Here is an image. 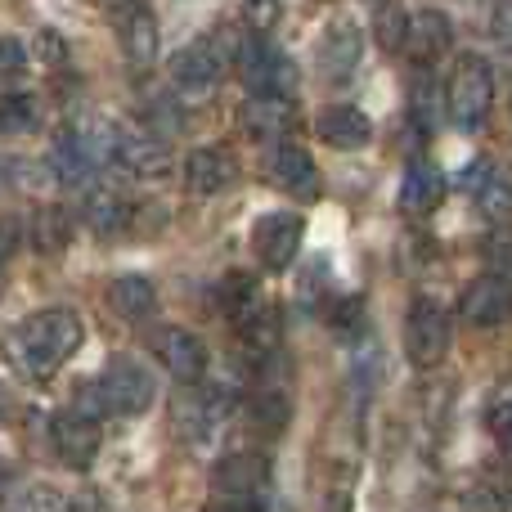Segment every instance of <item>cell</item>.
Masks as SVG:
<instances>
[{
  "mask_svg": "<svg viewBox=\"0 0 512 512\" xmlns=\"http://www.w3.org/2000/svg\"><path fill=\"white\" fill-rule=\"evenodd\" d=\"M234 59H239L243 81L252 90H288V81H292L288 59L279 50H270L265 41H248L243 50H234Z\"/></svg>",
  "mask_w": 512,
  "mask_h": 512,
  "instance_id": "cell-18",
  "label": "cell"
},
{
  "mask_svg": "<svg viewBox=\"0 0 512 512\" xmlns=\"http://www.w3.org/2000/svg\"><path fill=\"white\" fill-rule=\"evenodd\" d=\"M270 171H274V180H279L283 189H292V194H301V198L319 194V167H315V158H310L301 144H292V140L274 144Z\"/></svg>",
  "mask_w": 512,
  "mask_h": 512,
  "instance_id": "cell-19",
  "label": "cell"
},
{
  "mask_svg": "<svg viewBox=\"0 0 512 512\" xmlns=\"http://www.w3.org/2000/svg\"><path fill=\"white\" fill-rule=\"evenodd\" d=\"M153 391H158L153 387V373L144 369L140 360H131V355L113 360L95 382L99 409H104V414H117V418H140L144 409L153 405Z\"/></svg>",
  "mask_w": 512,
  "mask_h": 512,
  "instance_id": "cell-4",
  "label": "cell"
},
{
  "mask_svg": "<svg viewBox=\"0 0 512 512\" xmlns=\"http://www.w3.org/2000/svg\"><path fill=\"white\" fill-rule=\"evenodd\" d=\"M486 423H490V432L499 436V445H508V441H512V409H508V387H499V391H495V400H490V414H486Z\"/></svg>",
  "mask_w": 512,
  "mask_h": 512,
  "instance_id": "cell-29",
  "label": "cell"
},
{
  "mask_svg": "<svg viewBox=\"0 0 512 512\" xmlns=\"http://www.w3.org/2000/svg\"><path fill=\"white\" fill-rule=\"evenodd\" d=\"M432 117H436V86H432V77H423L414 90V122L432 126Z\"/></svg>",
  "mask_w": 512,
  "mask_h": 512,
  "instance_id": "cell-32",
  "label": "cell"
},
{
  "mask_svg": "<svg viewBox=\"0 0 512 512\" xmlns=\"http://www.w3.org/2000/svg\"><path fill=\"white\" fill-rule=\"evenodd\" d=\"M252 423L261 427V432H279V427L288 423V396L265 382V391L252 396Z\"/></svg>",
  "mask_w": 512,
  "mask_h": 512,
  "instance_id": "cell-25",
  "label": "cell"
},
{
  "mask_svg": "<svg viewBox=\"0 0 512 512\" xmlns=\"http://www.w3.org/2000/svg\"><path fill=\"white\" fill-rule=\"evenodd\" d=\"M490 176H495V162H490V158H481V162H472V167H468V176H463V185H468L472 194H477V189L486 185Z\"/></svg>",
  "mask_w": 512,
  "mask_h": 512,
  "instance_id": "cell-34",
  "label": "cell"
},
{
  "mask_svg": "<svg viewBox=\"0 0 512 512\" xmlns=\"http://www.w3.org/2000/svg\"><path fill=\"white\" fill-rule=\"evenodd\" d=\"M153 306H158V292H153V283L140 279V274H122V279L108 283V310H113V315L140 324V319L153 315Z\"/></svg>",
  "mask_w": 512,
  "mask_h": 512,
  "instance_id": "cell-21",
  "label": "cell"
},
{
  "mask_svg": "<svg viewBox=\"0 0 512 512\" xmlns=\"http://www.w3.org/2000/svg\"><path fill=\"white\" fill-rule=\"evenodd\" d=\"M41 59L45 63H63V36L59 32H41Z\"/></svg>",
  "mask_w": 512,
  "mask_h": 512,
  "instance_id": "cell-37",
  "label": "cell"
},
{
  "mask_svg": "<svg viewBox=\"0 0 512 512\" xmlns=\"http://www.w3.org/2000/svg\"><path fill=\"white\" fill-rule=\"evenodd\" d=\"M333 333L342 337V342L364 337V306H360V297H342L333 306Z\"/></svg>",
  "mask_w": 512,
  "mask_h": 512,
  "instance_id": "cell-27",
  "label": "cell"
},
{
  "mask_svg": "<svg viewBox=\"0 0 512 512\" xmlns=\"http://www.w3.org/2000/svg\"><path fill=\"white\" fill-rule=\"evenodd\" d=\"M27 63V45L18 36H0V77H14Z\"/></svg>",
  "mask_w": 512,
  "mask_h": 512,
  "instance_id": "cell-31",
  "label": "cell"
},
{
  "mask_svg": "<svg viewBox=\"0 0 512 512\" xmlns=\"http://www.w3.org/2000/svg\"><path fill=\"white\" fill-rule=\"evenodd\" d=\"M405 23H409V14H400L396 5H387L378 14V45L382 50H400V41H405Z\"/></svg>",
  "mask_w": 512,
  "mask_h": 512,
  "instance_id": "cell-28",
  "label": "cell"
},
{
  "mask_svg": "<svg viewBox=\"0 0 512 512\" xmlns=\"http://www.w3.org/2000/svg\"><path fill=\"white\" fill-rule=\"evenodd\" d=\"M450 337H454V328H450L445 306L441 301H432V297H418L414 310H409V319H405L409 360H414L418 369H436V364L445 360V351H450Z\"/></svg>",
  "mask_w": 512,
  "mask_h": 512,
  "instance_id": "cell-5",
  "label": "cell"
},
{
  "mask_svg": "<svg viewBox=\"0 0 512 512\" xmlns=\"http://www.w3.org/2000/svg\"><path fill=\"white\" fill-rule=\"evenodd\" d=\"M364 59V36L360 27L351 23V18H337V23L324 27V36H319L315 45V68L324 81H346L355 68H360Z\"/></svg>",
  "mask_w": 512,
  "mask_h": 512,
  "instance_id": "cell-10",
  "label": "cell"
},
{
  "mask_svg": "<svg viewBox=\"0 0 512 512\" xmlns=\"http://www.w3.org/2000/svg\"><path fill=\"white\" fill-rule=\"evenodd\" d=\"M508 315V279L504 270H490L463 288V319L472 328H495Z\"/></svg>",
  "mask_w": 512,
  "mask_h": 512,
  "instance_id": "cell-15",
  "label": "cell"
},
{
  "mask_svg": "<svg viewBox=\"0 0 512 512\" xmlns=\"http://www.w3.org/2000/svg\"><path fill=\"white\" fill-rule=\"evenodd\" d=\"M495 108V68L481 54H463L450 72V117L459 131H481Z\"/></svg>",
  "mask_w": 512,
  "mask_h": 512,
  "instance_id": "cell-3",
  "label": "cell"
},
{
  "mask_svg": "<svg viewBox=\"0 0 512 512\" xmlns=\"http://www.w3.org/2000/svg\"><path fill=\"white\" fill-rule=\"evenodd\" d=\"M265 481H270V459H265V454H252V450L230 454V459H221V463L212 468L216 495L230 499V504H239V508L265 504V499H261Z\"/></svg>",
  "mask_w": 512,
  "mask_h": 512,
  "instance_id": "cell-6",
  "label": "cell"
},
{
  "mask_svg": "<svg viewBox=\"0 0 512 512\" xmlns=\"http://www.w3.org/2000/svg\"><path fill=\"white\" fill-rule=\"evenodd\" d=\"M445 198V180L441 171L432 167V162H414V167L405 171V180H400V212L409 216H427L436 212Z\"/></svg>",
  "mask_w": 512,
  "mask_h": 512,
  "instance_id": "cell-20",
  "label": "cell"
},
{
  "mask_svg": "<svg viewBox=\"0 0 512 512\" xmlns=\"http://www.w3.org/2000/svg\"><path fill=\"white\" fill-rule=\"evenodd\" d=\"M41 99L27 95V90H9L0 95V135L5 140H23V135H36L41 131Z\"/></svg>",
  "mask_w": 512,
  "mask_h": 512,
  "instance_id": "cell-22",
  "label": "cell"
},
{
  "mask_svg": "<svg viewBox=\"0 0 512 512\" xmlns=\"http://www.w3.org/2000/svg\"><path fill=\"white\" fill-rule=\"evenodd\" d=\"M301 216L297 212H265L252 225V256L261 270H288L301 252Z\"/></svg>",
  "mask_w": 512,
  "mask_h": 512,
  "instance_id": "cell-7",
  "label": "cell"
},
{
  "mask_svg": "<svg viewBox=\"0 0 512 512\" xmlns=\"http://www.w3.org/2000/svg\"><path fill=\"white\" fill-rule=\"evenodd\" d=\"M81 212H86V225L99 234H113L126 225V203L113 194V189H90L86 203H81Z\"/></svg>",
  "mask_w": 512,
  "mask_h": 512,
  "instance_id": "cell-24",
  "label": "cell"
},
{
  "mask_svg": "<svg viewBox=\"0 0 512 512\" xmlns=\"http://www.w3.org/2000/svg\"><path fill=\"white\" fill-rule=\"evenodd\" d=\"M72 239L68 216L59 207H41L36 212V252H63V243Z\"/></svg>",
  "mask_w": 512,
  "mask_h": 512,
  "instance_id": "cell-26",
  "label": "cell"
},
{
  "mask_svg": "<svg viewBox=\"0 0 512 512\" xmlns=\"http://www.w3.org/2000/svg\"><path fill=\"white\" fill-rule=\"evenodd\" d=\"M463 504H468V508H499V512H504V508H508V499H504V495H495V490H486V486H481V490H472V495L463 499Z\"/></svg>",
  "mask_w": 512,
  "mask_h": 512,
  "instance_id": "cell-35",
  "label": "cell"
},
{
  "mask_svg": "<svg viewBox=\"0 0 512 512\" xmlns=\"http://www.w3.org/2000/svg\"><path fill=\"white\" fill-rule=\"evenodd\" d=\"M122 45L131 54V63H153L158 59V45H162V32H158V18L149 9H131L122 23Z\"/></svg>",
  "mask_w": 512,
  "mask_h": 512,
  "instance_id": "cell-23",
  "label": "cell"
},
{
  "mask_svg": "<svg viewBox=\"0 0 512 512\" xmlns=\"http://www.w3.org/2000/svg\"><path fill=\"white\" fill-rule=\"evenodd\" d=\"M315 131H319V140H324L328 149L351 153V149H364V144H369L373 122L351 104H328V108H319Z\"/></svg>",
  "mask_w": 512,
  "mask_h": 512,
  "instance_id": "cell-16",
  "label": "cell"
},
{
  "mask_svg": "<svg viewBox=\"0 0 512 512\" xmlns=\"http://www.w3.org/2000/svg\"><path fill=\"white\" fill-rule=\"evenodd\" d=\"M243 122L256 140H283L297 126V104L288 90H252V99L243 104Z\"/></svg>",
  "mask_w": 512,
  "mask_h": 512,
  "instance_id": "cell-13",
  "label": "cell"
},
{
  "mask_svg": "<svg viewBox=\"0 0 512 512\" xmlns=\"http://www.w3.org/2000/svg\"><path fill=\"white\" fill-rule=\"evenodd\" d=\"M221 68H225V59L212 50V41H194L171 59V81H176V90H185V95H207V90L221 81Z\"/></svg>",
  "mask_w": 512,
  "mask_h": 512,
  "instance_id": "cell-14",
  "label": "cell"
},
{
  "mask_svg": "<svg viewBox=\"0 0 512 512\" xmlns=\"http://www.w3.org/2000/svg\"><path fill=\"white\" fill-rule=\"evenodd\" d=\"M230 180H234V162H230V153L216 149V144H203V149H194L185 158V189L194 198L221 194Z\"/></svg>",
  "mask_w": 512,
  "mask_h": 512,
  "instance_id": "cell-17",
  "label": "cell"
},
{
  "mask_svg": "<svg viewBox=\"0 0 512 512\" xmlns=\"http://www.w3.org/2000/svg\"><path fill=\"white\" fill-rule=\"evenodd\" d=\"M113 162L126 167L135 180H153L167 176L171 167V149L158 131H140V126H117L113 131Z\"/></svg>",
  "mask_w": 512,
  "mask_h": 512,
  "instance_id": "cell-8",
  "label": "cell"
},
{
  "mask_svg": "<svg viewBox=\"0 0 512 512\" xmlns=\"http://www.w3.org/2000/svg\"><path fill=\"white\" fill-rule=\"evenodd\" d=\"M153 355L162 360V369L171 373L176 382H203V373H207V346H203V337H194L189 328H158L153 333Z\"/></svg>",
  "mask_w": 512,
  "mask_h": 512,
  "instance_id": "cell-9",
  "label": "cell"
},
{
  "mask_svg": "<svg viewBox=\"0 0 512 512\" xmlns=\"http://www.w3.org/2000/svg\"><path fill=\"white\" fill-rule=\"evenodd\" d=\"M113 122H86L77 131H63L50 149V171L59 176V185L86 189L95 185V176L113 162Z\"/></svg>",
  "mask_w": 512,
  "mask_h": 512,
  "instance_id": "cell-2",
  "label": "cell"
},
{
  "mask_svg": "<svg viewBox=\"0 0 512 512\" xmlns=\"http://www.w3.org/2000/svg\"><path fill=\"white\" fill-rule=\"evenodd\" d=\"M450 45H454V23L441 14V9H423V14H414L405 23V41H400V50H409V59H414L418 68H432Z\"/></svg>",
  "mask_w": 512,
  "mask_h": 512,
  "instance_id": "cell-12",
  "label": "cell"
},
{
  "mask_svg": "<svg viewBox=\"0 0 512 512\" xmlns=\"http://www.w3.org/2000/svg\"><path fill=\"white\" fill-rule=\"evenodd\" d=\"M81 337H86L81 319L63 306H50V310H36V315H27L23 324H18L14 355L32 378H50V373H59L63 364L77 355Z\"/></svg>",
  "mask_w": 512,
  "mask_h": 512,
  "instance_id": "cell-1",
  "label": "cell"
},
{
  "mask_svg": "<svg viewBox=\"0 0 512 512\" xmlns=\"http://www.w3.org/2000/svg\"><path fill=\"white\" fill-rule=\"evenodd\" d=\"M18 243H23V221L18 216H0V270L14 261Z\"/></svg>",
  "mask_w": 512,
  "mask_h": 512,
  "instance_id": "cell-30",
  "label": "cell"
},
{
  "mask_svg": "<svg viewBox=\"0 0 512 512\" xmlns=\"http://www.w3.org/2000/svg\"><path fill=\"white\" fill-rule=\"evenodd\" d=\"M50 436H54V454H59L68 468H90L99 454V418L81 414V409H63V414H54L50 423Z\"/></svg>",
  "mask_w": 512,
  "mask_h": 512,
  "instance_id": "cell-11",
  "label": "cell"
},
{
  "mask_svg": "<svg viewBox=\"0 0 512 512\" xmlns=\"http://www.w3.org/2000/svg\"><path fill=\"white\" fill-rule=\"evenodd\" d=\"M248 23L256 32H270L279 23V0H248Z\"/></svg>",
  "mask_w": 512,
  "mask_h": 512,
  "instance_id": "cell-33",
  "label": "cell"
},
{
  "mask_svg": "<svg viewBox=\"0 0 512 512\" xmlns=\"http://www.w3.org/2000/svg\"><path fill=\"white\" fill-rule=\"evenodd\" d=\"M23 508H68V499L54 495V490H32V495L23 499Z\"/></svg>",
  "mask_w": 512,
  "mask_h": 512,
  "instance_id": "cell-36",
  "label": "cell"
}]
</instances>
